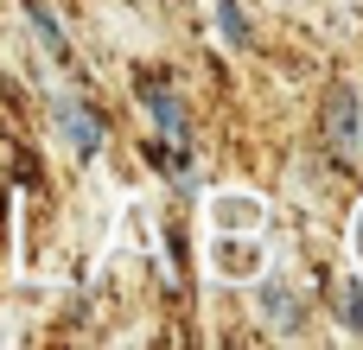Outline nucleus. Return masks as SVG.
Segmentation results:
<instances>
[{"instance_id": "4", "label": "nucleus", "mask_w": 363, "mask_h": 350, "mask_svg": "<svg viewBox=\"0 0 363 350\" xmlns=\"http://www.w3.org/2000/svg\"><path fill=\"white\" fill-rule=\"evenodd\" d=\"M338 319L351 338H363V281H338Z\"/></svg>"}, {"instance_id": "6", "label": "nucleus", "mask_w": 363, "mask_h": 350, "mask_svg": "<svg viewBox=\"0 0 363 350\" xmlns=\"http://www.w3.org/2000/svg\"><path fill=\"white\" fill-rule=\"evenodd\" d=\"M32 26H38V38H45V51H51V57H70V45H64V32L51 26V13H45V6H32Z\"/></svg>"}, {"instance_id": "1", "label": "nucleus", "mask_w": 363, "mask_h": 350, "mask_svg": "<svg viewBox=\"0 0 363 350\" xmlns=\"http://www.w3.org/2000/svg\"><path fill=\"white\" fill-rule=\"evenodd\" d=\"M57 128H64V140H70L83 159L102 147V128H96V115H89L83 102H70V96H57Z\"/></svg>"}, {"instance_id": "3", "label": "nucleus", "mask_w": 363, "mask_h": 350, "mask_svg": "<svg viewBox=\"0 0 363 350\" xmlns=\"http://www.w3.org/2000/svg\"><path fill=\"white\" fill-rule=\"evenodd\" d=\"M140 96H147V115H153V128H160L172 147H185V108H179V96H172V89H160V83H147Z\"/></svg>"}, {"instance_id": "9", "label": "nucleus", "mask_w": 363, "mask_h": 350, "mask_svg": "<svg viewBox=\"0 0 363 350\" xmlns=\"http://www.w3.org/2000/svg\"><path fill=\"white\" fill-rule=\"evenodd\" d=\"M351 242H357V261H363V210H357V230H351Z\"/></svg>"}, {"instance_id": "8", "label": "nucleus", "mask_w": 363, "mask_h": 350, "mask_svg": "<svg viewBox=\"0 0 363 350\" xmlns=\"http://www.w3.org/2000/svg\"><path fill=\"white\" fill-rule=\"evenodd\" d=\"M262 312H274V319H287V325L300 319V306H294L287 293H262Z\"/></svg>"}, {"instance_id": "2", "label": "nucleus", "mask_w": 363, "mask_h": 350, "mask_svg": "<svg viewBox=\"0 0 363 350\" xmlns=\"http://www.w3.org/2000/svg\"><path fill=\"white\" fill-rule=\"evenodd\" d=\"M325 134L345 147V153H357L363 147V128H357V96L351 89H332V102H325Z\"/></svg>"}, {"instance_id": "5", "label": "nucleus", "mask_w": 363, "mask_h": 350, "mask_svg": "<svg viewBox=\"0 0 363 350\" xmlns=\"http://www.w3.org/2000/svg\"><path fill=\"white\" fill-rule=\"evenodd\" d=\"M217 26H223V38H230V45H249V19H242L230 0H217Z\"/></svg>"}, {"instance_id": "7", "label": "nucleus", "mask_w": 363, "mask_h": 350, "mask_svg": "<svg viewBox=\"0 0 363 350\" xmlns=\"http://www.w3.org/2000/svg\"><path fill=\"white\" fill-rule=\"evenodd\" d=\"M217 210L230 217V230H249V223H255V204H249V198H223Z\"/></svg>"}]
</instances>
